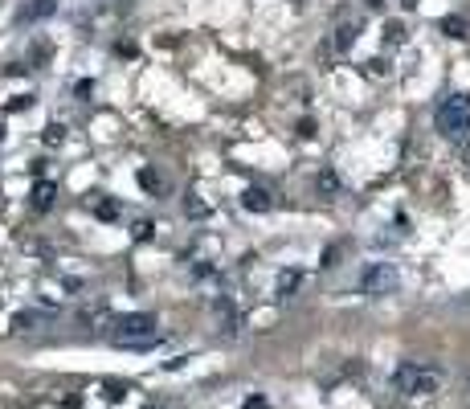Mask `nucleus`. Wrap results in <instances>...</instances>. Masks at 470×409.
Segmentation results:
<instances>
[{
  "label": "nucleus",
  "instance_id": "obj_1",
  "mask_svg": "<svg viewBox=\"0 0 470 409\" xmlns=\"http://www.w3.org/2000/svg\"><path fill=\"white\" fill-rule=\"evenodd\" d=\"M442 385H446V373L438 364H425V361H405L393 373V389H397L401 397H429Z\"/></svg>",
  "mask_w": 470,
  "mask_h": 409
},
{
  "label": "nucleus",
  "instance_id": "obj_2",
  "mask_svg": "<svg viewBox=\"0 0 470 409\" xmlns=\"http://www.w3.org/2000/svg\"><path fill=\"white\" fill-rule=\"evenodd\" d=\"M111 340L123 344V348H147V344H160V323H156V315H143V311L119 315L111 323Z\"/></svg>",
  "mask_w": 470,
  "mask_h": 409
},
{
  "label": "nucleus",
  "instance_id": "obj_3",
  "mask_svg": "<svg viewBox=\"0 0 470 409\" xmlns=\"http://www.w3.org/2000/svg\"><path fill=\"white\" fill-rule=\"evenodd\" d=\"M434 123H438V131H442L446 140H462V135H470V95H446L442 102H438Z\"/></svg>",
  "mask_w": 470,
  "mask_h": 409
},
{
  "label": "nucleus",
  "instance_id": "obj_4",
  "mask_svg": "<svg viewBox=\"0 0 470 409\" xmlns=\"http://www.w3.org/2000/svg\"><path fill=\"white\" fill-rule=\"evenodd\" d=\"M397 287H401L397 262H368L364 270H360V290H364V295H372V299H380V295H393Z\"/></svg>",
  "mask_w": 470,
  "mask_h": 409
},
{
  "label": "nucleus",
  "instance_id": "obj_5",
  "mask_svg": "<svg viewBox=\"0 0 470 409\" xmlns=\"http://www.w3.org/2000/svg\"><path fill=\"white\" fill-rule=\"evenodd\" d=\"M58 8V0H33V4H25L21 13H17V21L21 25H33V21H46L49 13Z\"/></svg>",
  "mask_w": 470,
  "mask_h": 409
},
{
  "label": "nucleus",
  "instance_id": "obj_6",
  "mask_svg": "<svg viewBox=\"0 0 470 409\" xmlns=\"http://www.w3.org/2000/svg\"><path fill=\"white\" fill-rule=\"evenodd\" d=\"M241 205H246L250 213H266L274 201H270V193H266V189H246V193H241Z\"/></svg>",
  "mask_w": 470,
  "mask_h": 409
},
{
  "label": "nucleus",
  "instance_id": "obj_7",
  "mask_svg": "<svg viewBox=\"0 0 470 409\" xmlns=\"http://www.w3.org/2000/svg\"><path fill=\"white\" fill-rule=\"evenodd\" d=\"M299 283H303V274H299V270H286V274H278V299H290V295L299 290Z\"/></svg>",
  "mask_w": 470,
  "mask_h": 409
},
{
  "label": "nucleus",
  "instance_id": "obj_8",
  "mask_svg": "<svg viewBox=\"0 0 470 409\" xmlns=\"http://www.w3.org/2000/svg\"><path fill=\"white\" fill-rule=\"evenodd\" d=\"M53 196H58V189H53L49 180H41V185L33 189V205H37V209H49V205H53Z\"/></svg>",
  "mask_w": 470,
  "mask_h": 409
},
{
  "label": "nucleus",
  "instance_id": "obj_9",
  "mask_svg": "<svg viewBox=\"0 0 470 409\" xmlns=\"http://www.w3.org/2000/svg\"><path fill=\"white\" fill-rule=\"evenodd\" d=\"M356 41V25H340L335 29V49H348Z\"/></svg>",
  "mask_w": 470,
  "mask_h": 409
},
{
  "label": "nucleus",
  "instance_id": "obj_10",
  "mask_svg": "<svg viewBox=\"0 0 470 409\" xmlns=\"http://www.w3.org/2000/svg\"><path fill=\"white\" fill-rule=\"evenodd\" d=\"M442 29H446L450 37H466V21H458V17H446V21H442Z\"/></svg>",
  "mask_w": 470,
  "mask_h": 409
},
{
  "label": "nucleus",
  "instance_id": "obj_11",
  "mask_svg": "<svg viewBox=\"0 0 470 409\" xmlns=\"http://www.w3.org/2000/svg\"><path fill=\"white\" fill-rule=\"evenodd\" d=\"M140 185H143V189H152V193H160V189H164V180H160V176H152V172H140Z\"/></svg>",
  "mask_w": 470,
  "mask_h": 409
},
{
  "label": "nucleus",
  "instance_id": "obj_12",
  "mask_svg": "<svg viewBox=\"0 0 470 409\" xmlns=\"http://www.w3.org/2000/svg\"><path fill=\"white\" fill-rule=\"evenodd\" d=\"M315 185H319V189H323V193H335V189H340V180H335V176H331V172H323V176H319V180H315Z\"/></svg>",
  "mask_w": 470,
  "mask_h": 409
},
{
  "label": "nucleus",
  "instance_id": "obj_13",
  "mask_svg": "<svg viewBox=\"0 0 470 409\" xmlns=\"http://www.w3.org/2000/svg\"><path fill=\"white\" fill-rule=\"evenodd\" d=\"M46 144H62V127H49V131H46Z\"/></svg>",
  "mask_w": 470,
  "mask_h": 409
},
{
  "label": "nucleus",
  "instance_id": "obj_14",
  "mask_svg": "<svg viewBox=\"0 0 470 409\" xmlns=\"http://www.w3.org/2000/svg\"><path fill=\"white\" fill-rule=\"evenodd\" d=\"M241 409H266V397H250V401H246Z\"/></svg>",
  "mask_w": 470,
  "mask_h": 409
},
{
  "label": "nucleus",
  "instance_id": "obj_15",
  "mask_svg": "<svg viewBox=\"0 0 470 409\" xmlns=\"http://www.w3.org/2000/svg\"><path fill=\"white\" fill-rule=\"evenodd\" d=\"M401 4H405V8H413V4H417V0H401Z\"/></svg>",
  "mask_w": 470,
  "mask_h": 409
},
{
  "label": "nucleus",
  "instance_id": "obj_16",
  "mask_svg": "<svg viewBox=\"0 0 470 409\" xmlns=\"http://www.w3.org/2000/svg\"><path fill=\"white\" fill-rule=\"evenodd\" d=\"M466 389H470V377H466Z\"/></svg>",
  "mask_w": 470,
  "mask_h": 409
}]
</instances>
